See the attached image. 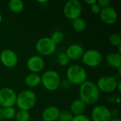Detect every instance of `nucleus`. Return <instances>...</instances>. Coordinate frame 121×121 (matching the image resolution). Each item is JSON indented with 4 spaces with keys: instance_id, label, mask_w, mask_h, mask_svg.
I'll return each mask as SVG.
<instances>
[{
    "instance_id": "f257e3e1",
    "label": "nucleus",
    "mask_w": 121,
    "mask_h": 121,
    "mask_svg": "<svg viewBox=\"0 0 121 121\" xmlns=\"http://www.w3.org/2000/svg\"><path fill=\"white\" fill-rule=\"evenodd\" d=\"M79 98L86 105H92L96 104L100 96V91L96 84L91 81L86 80L79 86Z\"/></svg>"
},
{
    "instance_id": "f03ea898",
    "label": "nucleus",
    "mask_w": 121,
    "mask_h": 121,
    "mask_svg": "<svg viewBox=\"0 0 121 121\" xmlns=\"http://www.w3.org/2000/svg\"><path fill=\"white\" fill-rule=\"evenodd\" d=\"M66 75L69 83L74 85H81L87 79L86 70L79 65L69 66L67 70Z\"/></svg>"
},
{
    "instance_id": "7ed1b4c3",
    "label": "nucleus",
    "mask_w": 121,
    "mask_h": 121,
    "mask_svg": "<svg viewBox=\"0 0 121 121\" xmlns=\"http://www.w3.org/2000/svg\"><path fill=\"white\" fill-rule=\"evenodd\" d=\"M37 101L36 94L29 89L21 91L16 96V105L19 110L28 111L34 107Z\"/></svg>"
},
{
    "instance_id": "20e7f679",
    "label": "nucleus",
    "mask_w": 121,
    "mask_h": 121,
    "mask_svg": "<svg viewBox=\"0 0 121 121\" xmlns=\"http://www.w3.org/2000/svg\"><path fill=\"white\" fill-rule=\"evenodd\" d=\"M41 84L49 91H56L61 85V78L59 73L52 69L45 71L40 77Z\"/></svg>"
},
{
    "instance_id": "39448f33",
    "label": "nucleus",
    "mask_w": 121,
    "mask_h": 121,
    "mask_svg": "<svg viewBox=\"0 0 121 121\" xmlns=\"http://www.w3.org/2000/svg\"><path fill=\"white\" fill-rule=\"evenodd\" d=\"M57 49V45L48 37H43L38 40L35 43L36 51L43 56L52 55Z\"/></svg>"
},
{
    "instance_id": "423d86ee",
    "label": "nucleus",
    "mask_w": 121,
    "mask_h": 121,
    "mask_svg": "<svg viewBox=\"0 0 121 121\" xmlns=\"http://www.w3.org/2000/svg\"><path fill=\"white\" fill-rule=\"evenodd\" d=\"M82 11V4L78 0H69L66 2L63 8L65 16L69 19L74 21L79 18Z\"/></svg>"
},
{
    "instance_id": "0eeeda50",
    "label": "nucleus",
    "mask_w": 121,
    "mask_h": 121,
    "mask_svg": "<svg viewBox=\"0 0 121 121\" xmlns=\"http://www.w3.org/2000/svg\"><path fill=\"white\" fill-rule=\"evenodd\" d=\"M104 57L102 54L97 50L90 49L84 51L82 60V62L89 67H96L103 62Z\"/></svg>"
},
{
    "instance_id": "6e6552de",
    "label": "nucleus",
    "mask_w": 121,
    "mask_h": 121,
    "mask_svg": "<svg viewBox=\"0 0 121 121\" xmlns=\"http://www.w3.org/2000/svg\"><path fill=\"white\" fill-rule=\"evenodd\" d=\"M17 94L15 91L9 87H4L0 89V106L4 108L13 107L16 105Z\"/></svg>"
},
{
    "instance_id": "1a4fd4ad",
    "label": "nucleus",
    "mask_w": 121,
    "mask_h": 121,
    "mask_svg": "<svg viewBox=\"0 0 121 121\" xmlns=\"http://www.w3.org/2000/svg\"><path fill=\"white\" fill-rule=\"evenodd\" d=\"M118 80L113 76L106 75L100 77L97 82L96 86L99 91L104 93H111L116 90Z\"/></svg>"
},
{
    "instance_id": "9d476101",
    "label": "nucleus",
    "mask_w": 121,
    "mask_h": 121,
    "mask_svg": "<svg viewBox=\"0 0 121 121\" xmlns=\"http://www.w3.org/2000/svg\"><path fill=\"white\" fill-rule=\"evenodd\" d=\"M0 62L5 67L11 69L18 64V57L13 50L5 49L0 53Z\"/></svg>"
},
{
    "instance_id": "9b49d317",
    "label": "nucleus",
    "mask_w": 121,
    "mask_h": 121,
    "mask_svg": "<svg viewBox=\"0 0 121 121\" xmlns=\"http://www.w3.org/2000/svg\"><path fill=\"white\" fill-rule=\"evenodd\" d=\"M111 118L110 110L104 105H97L91 111L92 121H109Z\"/></svg>"
},
{
    "instance_id": "f8f14e48",
    "label": "nucleus",
    "mask_w": 121,
    "mask_h": 121,
    "mask_svg": "<svg viewBox=\"0 0 121 121\" xmlns=\"http://www.w3.org/2000/svg\"><path fill=\"white\" fill-rule=\"evenodd\" d=\"M26 67L30 73L37 74L41 72L45 67L44 59L40 55H33L28 59Z\"/></svg>"
},
{
    "instance_id": "ddd939ff",
    "label": "nucleus",
    "mask_w": 121,
    "mask_h": 121,
    "mask_svg": "<svg viewBox=\"0 0 121 121\" xmlns=\"http://www.w3.org/2000/svg\"><path fill=\"white\" fill-rule=\"evenodd\" d=\"M99 15L102 22L106 25H113L118 20L117 11L111 6L101 9Z\"/></svg>"
},
{
    "instance_id": "4468645a",
    "label": "nucleus",
    "mask_w": 121,
    "mask_h": 121,
    "mask_svg": "<svg viewBox=\"0 0 121 121\" xmlns=\"http://www.w3.org/2000/svg\"><path fill=\"white\" fill-rule=\"evenodd\" d=\"M84 52L83 47L79 44H72L69 45L66 50L65 54L70 60H77L82 57Z\"/></svg>"
},
{
    "instance_id": "2eb2a0df",
    "label": "nucleus",
    "mask_w": 121,
    "mask_h": 121,
    "mask_svg": "<svg viewBox=\"0 0 121 121\" xmlns=\"http://www.w3.org/2000/svg\"><path fill=\"white\" fill-rule=\"evenodd\" d=\"M60 110L55 106L46 107L42 113V118L44 121H56L58 120Z\"/></svg>"
},
{
    "instance_id": "dca6fc26",
    "label": "nucleus",
    "mask_w": 121,
    "mask_h": 121,
    "mask_svg": "<svg viewBox=\"0 0 121 121\" xmlns=\"http://www.w3.org/2000/svg\"><path fill=\"white\" fill-rule=\"evenodd\" d=\"M106 62L107 65L114 69L121 67V55L116 52H111L106 55Z\"/></svg>"
},
{
    "instance_id": "f3484780",
    "label": "nucleus",
    "mask_w": 121,
    "mask_h": 121,
    "mask_svg": "<svg viewBox=\"0 0 121 121\" xmlns=\"http://www.w3.org/2000/svg\"><path fill=\"white\" fill-rule=\"evenodd\" d=\"M86 106V105L80 99H77L72 102L69 111L73 116L81 115L83 114L85 111Z\"/></svg>"
},
{
    "instance_id": "a211bd4d",
    "label": "nucleus",
    "mask_w": 121,
    "mask_h": 121,
    "mask_svg": "<svg viewBox=\"0 0 121 121\" xmlns=\"http://www.w3.org/2000/svg\"><path fill=\"white\" fill-rule=\"evenodd\" d=\"M24 82L27 86L30 88H35L41 84V79L38 74L30 73L26 76Z\"/></svg>"
},
{
    "instance_id": "6ab92c4d",
    "label": "nucleus",
    "mask_w": 121,
    "mask_h": 121,
    "mask_svg": "<svg viewBox=\"0 0 121 121\" xmlns=\"http://www.w3.org/2000/svg\"><path fill=\"white\" fill-rule=\"evenodd\" d=\"M9 10L14 13H19L24 9V4L21 0H11L8 3Z\"/></svg>"
},
{
    "instance_id": "aec40b11",
    "label": "nucleus",
    "mask_w": 121,
    "mask_h": 121,
    "mask_svg": "<svg viewBox=\"0 0 121 121\" xmlns=\"http://www.w3.org/2000/svg\"><path fill=\"white\" fill-rule=\"evenodd\" d=\"M86 28V23L84 19L79 17L72 21V28L77 32H82Z\"/></svg>"
},
{
    "instance_id": "412c9836",
    "label": "nucleus",
    "mask_w": 121,
    "mask_h": 121,
    "mask_svg": "<svg viewBox=\"0 0 121 121\" xmlns=\"http://www.w3.org/2000/svg\"><path fill=\"white\" fill-rule=\"evenodd\" d=\"M16 111L13 107H8L3 108L1 111V115L2 116L8 120H11L13 118H15Z\"/></svg>"
},
{
    "instance_id": "4be33fe9",
    "label": "nucleus",
    "mask_w": 121,
    "mask_h": 121,
    "mask_svg": "<svg viewBox=\"0 0 121 121\" xmlns=\"http://www.w3.org/2000/svg\"><path fill=\"white\" fill-rule=\"evenodd\" d=\"M50 38L57 45L63 41L65 38V35L63 32H62L61 30H55L51 34Z\"/></svg>"
},
{
    "instance_id": "5701e85b",
    "label": "nucleus",
    "mask_w": 121,
    "mask_h": 121,
    "mask_svg": "<svg viewBox=\"0 0 121 121\" xmlns=\"http://www.w3.org/2000/svg\"><path fill=\"white\" fill-rule=\"evenodd\" d=\"M15 118L16 121H29L30 115L29 112L27 111L19 110L18 111L16 112Z\"/></svg>"
},
{
    "instance_id": "b1692460",
    "label": "nucleus",
    "mask_w": 121,
    "mask_h": 121,
    "mask_svg": "<svg viewBox=\"0 0 121 121\" xmlns=\"http://www.w3.org/2000/svg\"><path fill=\"white\" fill-rule=\"evenodd\" d=\"M73 116H74L69 111L62 110L60 112L58 119L60 121H72Z\"/></svg>"
},
{
    "instance_id": "393cba45",
    "label": "nucleus",
    "mask_w": 121,
    "mask_h": 121,
    "mask_svg": "<svg viewBox=\"0 0 121 121\" xmlns=\"http://www.w3.org/2000/svg\"><path fill=\"white\" fill-rule=\"evenodd\" d=\"M108 40L109 43L113 46H118L121 45V38L118 33H111L108 37Z\"/></svg>"
},
{
    "instance_id": "a878e982",
    "label": "nucleus",
    "mask_w": 121,
    "mask_h": 121,
    "mask_svg": "<svg viewBox=\"0 0 121 121\" xmlns=\"http://www.w3.org/2000/svg\"><path fill=\"white\" fill-rule=\"evenodd\" d=\"M70 60L67 57V55L65 54V52L60 53L57 57V63L63 67H65L69 64Z\"/></svg>"
},
{
    "instance_id": "bb28decb",
    "label": "nucleus",
    "mask_w": 121,
    "mask_h": 121,
    "mask_svg": "<svg viewBox=\"0 0 121 121\" xmlns=\"http://www.w3.org/2000/svg\"><path fill=\"white\" fill-rule=\"evenodd\" d=\"M72 121H91L89 117L84 114H81L78 116H74Z\"/></svg>"
},
{
    "instance_id": "cd10ccee",
    "label": "nucleus",
    "mask_w": 121,
    "mask_h": 121,
    "mask_svg": "<svg viewBox=\"0 0 121 121\" xmlns=\"http://www.w3.org/2000/svg\"><path fill=\"white\" fill-rule=\"evenodd\" d=\"M96 3L98 4V5L100 6L101 9H104L106 7L110 6V4H111V1L110 0H98L96 1Z\"/></svg>"
},
{
    "instance_id": "c85d7f7f",
    "label": "nucleus",
    "mask_w": 121,
    "mask_h": 121,
    "mask_svg": "<svg viewBox=\"0 0 121 121\" xmlns=\"http://www.w3.org/2000/svg\"><path fill=\"white\" fill-rule=\"evenodd\" d=\"M90 9H91V11L94 14H99L101 12V9L100 8V6L98 5L97 3H95V4L91 5Z\"/></svg>"
},
{
    "instance_id": "c756f323",
    "label": "nucleus",
    "mask_w": 121,
    "mask_h": 121,
    "mask_svg": "<svg viewBox=\"0 0 121 121\" xmlns=\"http://www.w3.org/2000/svg\"><path fill=\"white\" fill-rule=\"evenodd\" d=\"M110 113H111V118H118L119 111L117 109H113V110L110 111Z\"/></svg>"
},
{
    "instance_id": "7c9ffc66",
    "label": "nucleus",
    "mask_w": 121,
    "mask_h": 121,
    "mask_svg": "<svg viewBox=\"0 0 121 121\" xmlns=\"http://www.w3.org/2000/svg\"><path fill=\"white\" fill-rule=\"evenodd\" d=\"M84 2L86 3V4H89V5H92V4H95V3H96V0H85L84 1Z\"/></svg>"
},
{
    "instance_id": "2f4dec72",
    "label": "nucleus",
    "mask_w": 121,
    "mask_h": 121,
    "mask_svg": "<svg viewBox=\"0 0 121 121\" xmlns=\"http://www.w3.org/2000/svg\"><path fill=\"white\" fill-rule=\"evenodd\" d=\"M116 90H118L119 92H121V81H118L117 86H116Z\"/></svg>"
},
{
    "instance_id": "473e14b6",
    "label": "nucleus",
    "mask_w": 121,
    "mask_h": 121,
    "mask_svg": "<svg viewBox=\"0 0 121 121\" xmlns=\"http://www.w3.org/2000/svg\"><path fill=\"white\" fill-rule=\"evenodd\" d=\"M109 121H121L119 118H111Z\"/></svg>"
},
{
    "instance_id": "72a5a7b5",
    "label": "nucleus",
    "mask_w": 121,
    "mask_h": 121,
    "mask_svg": "<svg viewBox=\"0 0 121 121\" xmlns=\"http://www.w3.org/2000/svg\"><path fill=\"white\" fill-rule=\"evenodd\" d=\"M1 21H2V16H1V15L0 14V23L1 22Z\"/></svg>"
}]
</instances>
